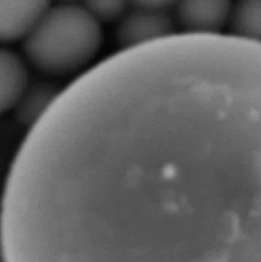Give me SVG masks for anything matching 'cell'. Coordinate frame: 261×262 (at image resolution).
<instances>
[{"label":"cell","mask_w":261,"mask_h":262,"mask_svg":"<svg viewBox=\"0 0 261 262\" xmlns=\"http://www.w3.org/2000/svg\"><path fill=\"white\" fill-rule=\"evenodd\" d=\"M21 41L23 56L42 76L78 78L101 51L102 25L80 5H55Z\"/></svg>","instance_id":"1"},{"label":"cell","mask_w":261,"mask_h":262,"mask_svg":"<svg viewBox=\"0 0 261 262\" xmlns=\"http://www.w3.org/2000/svg\"><path fill=\"white\" fill-rule=\"evenodd\" d=\"M116 23L114 37L121 49L176 33L174 21L167 11L131 7Z\"/></svg>","instance_id":"2"},{"label":"cell","mask_w":261,"mask_h":262,"mask_svg":"<svg viewBox=\"0 0 261 262\" xmlns=\"http://www.w3.org/2000/svg\"><path fill=\"white\" fill-rule=\"evenodd\" d=\"M233 6L231 0H179L176 19L183 32L222 33L229 25Z\"/></svg>","instance_id":"3"},{"label":"cell","mask_w":261,"mask_h":262,"mask_svg":"<svg viewBox=\"0 0 261 262\" xmlns=\"http://www.w3.org/2000/svg\"><path fill=\"white\" fill-rule=\"evenodd\" d=\"M52 0H0V39L22 41L50 9Z\"/></svg>","instance_id":"4"},{"label":"cell","mask_w":261,"mask_h":262,"mask_svg":"<svg viewBox=\"0 0 261 262\" xmlns=\"http://www.w3.org/2000/svg\"><path fill=\"white\" fill-rule=\"evenodd\" d=\"M30 64L9 48L0 52V109L12 113L32 83Z\"/></svg>","instance_id":"5"},{"label":"cell","mask_w":261,"mask_h":262,"mask_svg":"<svg viewBox=\"0 0 261 262\" xmlns=\"http://www.w3.org/2000/svg\"><path fill=\"white\" fill-rule=\"evenodd\" d=\"M52 80L44 77L42 81H32L27 92L12 111L17 122L27 127L28 131L44 116L63 91Z\"/></svg>","instance_id":"6"},{"label":"cell","mask_w":261,"mask_h":262,"mask_svg":"<svg viewBox=\"0 0 261 262\" xmlns=\"http://www.w3.org/2000/svg\"><path fill=\"white\" fill-rule=\"evenodd\" d=\"M228 26L232 35L261 44V0H239Z\"/></svg>","instance_id":"7"},{"label":"cell","mask_w":261,"mask_h":262,"mask_svg":"<svg viewBox=\"0 0 261 262\" xmlns=\"http://www.w3.org/2000/svg\"><path fill=\"white\" fill-rule=\"evenodd\" d=\"M81 6L101 25L117 23L132 7L130 0H83Z\"/></svg>","instance_id":"8"},{"label":"cell","mask_w":261,"mask_h":262,"mask_svg":"<svg viewBox=\"0 0 261 262\" xmlns=\"http://www.w3.org/2000/svg\"><path fill=\"white\" fill-rule=\"evenodd\" d=\"M179 0H130L132 7L167 11L176 7Z\"/></svg>","instance_id":"9"},{"label":"cell","mask_w":261,"mask_h":262,"mask_svg":"<svg viewBox=\"0 0 261 262\" xmlns=\"http://www.w3.org/2000/svg\"><path fill=\"white\" fill-rule=\"evenodd\" d=\"M52 2H55L56 5H65V6H81L83 0H52Z\"/></svg>","instance_id":"10"}]
</instances>
